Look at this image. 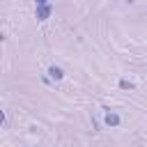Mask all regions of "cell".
<instances>
[{
	"mask_svg": "<svg viewBox=\"0 0 147 147\" xmlns=\"http://www.w3.org/2000/svg\"><path fill=\"white\" fill-rule=\"evenodd\" d=\"M51 11H53V7H51V5H37L34 16H37V21H46V18L51 16Z\"/></svg>",
	"mask_w": 147,
	"mask_h": 147,
	"instance_id": "obj_1",
	"label": "cell"
},
{
	"mask_svg": "<svg viewBox=\"0 0 147 147\" xmlns=\"http://www.w3.org/2000/svg\"><path fill=\"white\" fill-rule=\"evenodd\" d=\"M48 78H51V80H62V78H64V71H62V67H57V64H51V67H48Z\"/></svg>",
	"mask_w": 147,
	"mask_h": 147,
	"instance_id": "obj_2",
	"label": "cell"
},
{
	"mask_svg": "<svg viewBox=\"0 0 147 147\" xmlns=\"http://www.w3.org/2000/svg\"><path fill=\"white\" fill-rule=\"evenodd\" d=\"M103 122H106L108 126H119V115H117V113H113V110H108V113H106V117H103Z\"/></svg>",
	"mask_w": 147,
	"mask_h": 147,
	"instance_id": "obj_3",
	"label": "cell"
},
{
	"mask_svg": "<svg viewBox=\"0 0 147 147\" xmlns=\"http://www.w3.org/2000/svg\"><path fill=\"white\" fill-rule=\"evenodd\" d=\"M119 87L122 90H133V83L131 80H119Z\"/></svg>",
	"mask_w": 147,
	"mask_h": 147,
	"instance_id": "obj_4",
	"label": "cell"
},
{
	"mask_svg": "<svg viewBox=\"0 0 147 147\" xmlns=\"http://www.w3.org/2000/svg\"><path fill=\"white\" fill-rule=\"evenodd\" d=\"M34 2H37V5H48L51 0H34Z\"/></svg>",
	"mask_w": 147,
	"mask_h": 147,
	"instance_id": "obj_5",
	"label": "cell"
}]
</instances>
